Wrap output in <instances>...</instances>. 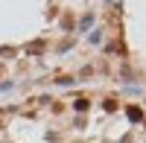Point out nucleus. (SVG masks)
Returning <instances> with one entry per match:
<instances>
[{
  "label": "nucleus",
  "mask_w": 146,
  "mask_h": 143,
  "mask_svg": "<svg viewBox=\"0 0 146 143\" xmlns=\"http://www.w3.org/2000/svg\"><path fill=\"white\" fill-rule=\"evenodd\" d=\"M140 117H143V114H140V108H129V120H135V123H137Z\"/></svg>",
  "instance_id": "1"
}]
</instances>
